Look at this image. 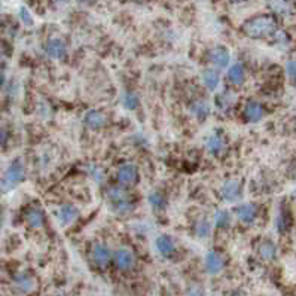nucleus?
Listing matches in <instances>:
<instances>
[{
	"label": "nucleus",
	"instance_id": "8",
	"mask_svg": "<svg viewBox=\"0 0 296 296\" xmlns=\"http://www.w3.org/2000/svg\"><path fill=\"white\" fill-rule=\"evenodd\" d=\"M224 256L216 252V250H210L209 253L206 255V269L209 274H217L224 269Z\"/></svg>",
	"mask_w": 296,
	"mask_h": 296
},
{
	"label": "nucleus",
	"instance_id": "21",
	"mask_svg": "<svg viewBox=\"0 0 296 296\" xmlns=\"http://www.w3.org/2000/svg\"><path fill=\"white\" fill-rule=\"evenodd\" d=\"M107 196H109V200H110V203H112L113 206H118V204H121V203L130 201L128 193L125 192V189H122L121 186H113V188H110L109 192H107Z\"/></svg>",
	"mask_w": 296,
	"mask_h": 296
},
{
	"label": "nucleus",
	"instance_id": "30",
	"mask_svg": "<svg viewBox=\"0 0 296 296\" xmlns=\"http://www.w3.org/2000/svg\"><path fill=\"white\" fill-rule=\"evenodd\" d=\"M19 18H21V21L26 26H33V17H32V14L26 8H21L19 9Z\"/></svg>",
	"mask_w": 296,
	"mask_h": 296
},
{
	"label": "nucleus",
	"instance_id": "25",
	"mask_svg": "<svg viewBox=\"0 0 296 296\" xmlns=\"http://www.w3.org/2000/svg\"><path fill=\"white\" fill-rule=\"evenodd\" d=\"M122 105L125 109H128V110H136L140 105V98L139 95L136 94V92H125L124 94V97H122Z\"/></svg>",
	"mask_w": 296,
	"mask_h": 296
},
{
	"label": "nucleus",
	"instance_id": "4",
	"mask_svg": "<svg viewBox=\"0 0 296 296\" xmlns=\"http://www.w3.org/2000/svg\"><path fill=\"white\" fill-rule=\"evenodd\" d=\"M118 180L122 186L136 185L139 180V171L134 164H122L118 168Z\"/></svg>",
	"mask_w": 296,
	"mask_h": 296
},
{
	"label": "nucleus",
	"instance_id": "9",
	"mask_svg": "<svg viewBox=\"0 0 296 296\" xmlns=\"http://www.w3.org/2000/svg\"><path fill=\"white\" fill-rule=\"evenodd\" d=\"M210 60L216 67L225 69V67H228L229 61H231V54L225 46H216L210 53Z\"/></svg>",
	"mask_w": 296,
	"mask_h": 296
},
{
	"label": "nucleus",
	"instance_id": "11",
	"mask_svg": "<svg viewBox=\"0 0 296 296\" xmlns=\"http://www.w3.org/2000/svg\"><path fill=\"white\" fill-rule=\"evenodd\" d=\"M235 214H237L238 220H241L243 224H253L255 219L258 217V207L252 203L243 204V206L235 209Z\"/></svg>",
	"mask_w": 296,
	"mask_h": 296
},
{
	"label": "nucleus",
	"instance_id": "15",
	"mask_svg": "<svg viewBox=\"0 0 296 296\" xmlns=\"http://www.w3.org/2000/svg\"><path fill=\"white\" fill-rule=\"evenodd\" d=\"M78 216H79V211L71 204H64L58 210V219L63 225H70L73 220H76Z\"/></svg>",
	"mask_w": 296,
	"mask_h": 296
},
{
	"label": "nucleus",
	"instance_id": "3",
	"mask_svg": "<svg viewBox=\"0 0 296 296\" xmlns=\"http://www.w3.org/2000/svg\"><path fill=\"white\" fill-rule=\"evenodd\" d=\"M113 259H115V265L121 271H130L136 263V256H134L133 250L128 249V247H119L115 252Z\"/></svg>",
	"mask_w": 296,
	"mask_h": 296
},
{
	"label": "nucleus",
	"instance_id": "27",
	"mask_svg": "<svg viewBox=\"0 0 296 296\" xmlns=\"http://www.w3.org/2000/svg\"><path fill=\"white\" fill-rule=\"evenodd\" d=\"M214 219H216V227L220 228V229H225V228L229 227V224H231V213L225 209L217 210Z\"/></svg>",
	"mask_w": 296,
	"mask_h": 296
},
{
	"label": "nucleus",
	"instance_id": "33",
	"mask_svg": "<svg viewBox=\"0 0 296 296\" xmlns=\"http://www.w3.org/2000/svg\"><path fill=\"white\" fill-rule=\"evenodd\" d=\"M2 82H3V71L0 69V85H2Z\"/></svg>",
	"mask_w": 296,
	"mask_h": 296
},
{
	"label": "nucleus",
	"instance_id": "28",
	"mask_svg": "<svg viewBox=\"0 0 296 296\" xmlns=\"http://www.w3.org/2000/svg\"><path fill=\"white\" fill-rule=\"evenodd\" d=\"M271 8H273V11H276L277 14H283V15H286L290 9H289V6H287V3L284 2V0H273L271 2Z\"/></svg>",
	"mask_w": 296,
	"mask_h": 296
},
{
	"label": "nucleus",
	"instance_id": "14",
	"mask_svg": "<svg viewBox=\"0 0 296 296\" xmlns=\"http://www.w3.org/2000/svg\"><path fill=\"white\" fill-rule=\"evenodd\" d=\"M244 118L249 122H258L263 118V107L258 102H249L244 109Z\"/></svg>",
	"mask_w": 296,
	"mask_h": 296
},
{
	"label": "nucleus",
	"instance_id": "2",
	"mask_svg": "<svg viewBox=\"0 0 296 296\" xmlns=\"http://www.w3.org/2000/svg\"><path fill=\"white\" fill-rule=\"evenodd\" d=\"M24 177H26V168L19 159H15L11 162V165L8 167V170L2 177V188L6 191L14 189L24 180Z\"/></svg>",
	"mask_w": 296,
	"mask_h": 296
},
{
	"label": "nucleus",
	"instance_id": "16",
	"mask_svg": "<svg viewBox=\"0 0 296 296\" xmlns=\"http://www.w3.org/2000/svg\"><path fill=\"white\" fill-rule=\"evenodd\" d=\"M15 286H17V289L19 292L30 293L32 290H35L36 281L30 274L22 273V274H18L17 277H15Z\"/></svg>",
	"mask_w": 296,
	"mask_h": 296
},
{
	"label": "nucleus",
	"instance_id": "38",
	"mask_svg": "<svg viewBox=\"0 0 296 296\" xmlns=\"http://www.w3.org/2000/svg\"><path fill=\"white\" fill-rule=\"evenodd\" d=\"M58 296H60V295H58Z\"/></svg>",
	"mask_w": 296,
	"mask_h": 296
},
{
	"label": "nucleus",
	"instance_id": "5",
	"mask_svg": "<svg viewBox=\"0 0 296 296\" xmlns=\"http://www.w3.org/2000/svg\"><path fill=\"white\" fill-rule=\"evenodd\" d=\"M222 196L229 201V203H235L240 200L241 196V183L237 179H229L224 185H222Z\"/></svg>",
	"mask_w": 296,
	"mask_h": 296
},
{
	"label": "nucleus",
	"instance_id": "7",
	"mask_svg": "<svg viewBox=\"0 0 296 296\" xmlns=\"http://www.w3.org/2000/svg\"><path fill=\"white\" fill-rule=\"evenodd\" d=\"M45 51L46 54L54 58V60H61V58H64L66 57V54H67V46H66V43H64V40H61V39H50L48 40V43H46V46H45Z\"/></svg>",
	"mask_w": 296,
	"mask_h": 296
},
{
	"label": "nucleus",
	"instance_id": "10",
	"mask_svg": "<svg viewBox=\"0 0 296 296\" xmlns=\"http://www.w3.org/2000/svg\"><path fill=\"white\" fill-rule=\"evenodd\" d=\"M84 122L92 130H100L107 124V116L100 110H89L84 116Z\"/></svg>",
	"mask_w": 296,
	"mask_h": 296
},
{
	"label": "nucleus",
	"instance_id": "26",
	"mask_svg": "<svg viewBox=\"0 0 296 296\" xmlns=\"http://www.w3.org/2000/svg\"><path fill=\"white\" fill-rule=\"evenodd\" d=\"M210 232H211V225H210V222L207 219H201V220L196 222V225H195V235L198 238H207L210 235Z\"/></svg>",
	"mask_w": 296,
	"mask_h": 296
},
{
	"label": "nucleus",
	"instance_id": "35",
	"mask_svg": "<svg viewBox=\"0 0 296 296\" xmlns=\"http://www.w3.org/2000/svg\"><path fill=\"white\" fill-rule=\"evenodd\" d=\"M55 2H58V3H66V2H69V0H55Z\"/></svg>",
	"mask_w": 296,
	"mask_h": 296
},
{
	"label": "nucleus",
	"instance_id": "12",
	"mask_svg": "<svg viewBox=\"0 0 296 296\" xmlns=\"http://www.w3.org/2000/svg\"><path fill=\"white\" fill-rule=\"evenodd\" d=\"M155 247H157L158 253L164 258H170L176 252L175 241L170 235H159L155 241Z\"/></svg>",
	"mask_w": 296,
	"mask_h": 296
},
{
	"label": "nucleus",
	"instance_id": "6",
	"mask_svg": "<svg viewBox=\"0 0 296 296\" xmlns=\"http://www.w3.org/2000/svg\"><path fill=\"white\" fill-rule=\"evenodd\" d=\"M92 259L98 266H107L112 259V252L105 243H95L92 245Z\"/></svg>",
	"mask_w": 296,
	"mask_h": 296
},
{
	"label": "nucleus",
	"instance_id": "37",
	"mask_svg": "<svg viewBox=\"0 0 296 296\" xmlns=\"http://www.w3.org/2000/svg\"><path fill=\"white\" fill-rule=\"evenodd\" d=\"M232 296H243V295H240V293H235V295H232Z\"/></svg>",
	"mask_w": 296,
	"mask_h": 296
},
{
	"label": "nucleus",
	"instance_id": "20",
	"mask_svg": "<svg viewBox=\"0 0 296 296\" xmlns=\"http://www.w3.org/2000/svg\"><path fill=\"white\" fill-rule=\"evenodd\" d=\"M235 102H237V94L235 92H232V91H224L222 94H219L217 95V98H216V103H217V107L222 110H227L229 109L231 106L235 105Z\"/></svg>",
	"mask_w": 296,
	"mask_h": 296
},
{
	"label": "nucleus",
	"instance_id": "32",
	"mask_svg": "<svg viewBox=\"0 0 296 296\" xmlns=\"http://www.w3.org/2000/svg\"><path fill=\"white\" fill-rule=\"evenodd\" d=\"M8 140V133L3 127H0V146H3Z\"/></svg>",
	"mask_w": 296,
	"mask_h": 296
},
{
	"label": "nucleus",
	"instance_id": "22",
	"mask_svg": "<svg viewBox=\"0 0 296 296\" xmlns=\"http://www.w3.org/2000/svg\"><path fill=\"white\" fill-rule=\"evenodd\" d=\"M26 220H27L29 227L35 228V229H39V228L43 227V222H45V219H43V213L37 209L29 210V211H27V214H26Z\"/></svg>",
	"mask_w": 296,
	"mask_h": 296
},
{
	"label": "nucleus",
	"instance_id": "29",
	"mask_svg": "<svg viewBox=\"0 0 296 296\" xmlns=\"http://www.w3.org/2000/svg\"><path fill=\"white\" fill-rule=\"evenodd\" d=\"M286 73L292 84L296 85V60H289L286 64Z\"/></svg>",
	"mask_w": 296,
	"mask_h": 296
},
{
	"label": "nucleus",
	"instance_id": "19",
	"mask_svg": "<svg viewBox=\"0 0 296 296\" xmlns=\"http://www.w3.org/2000/svg\"><path fill=\"white\" fill-rule=\"evenodd\" d=\"M203 82L209 91H214L220 84V75L216 70H204L203 71Z\"/></svg>",
	"mask_w": 296,
	"mask_h": 296
},
{
	"label": "nucleus",
	"instance_id": "34",
	"mask_svg": "<svg viewBox=\"0 0 296 296\" xmlns=\"http://www.w3.org/2000/svg\"><path fill=\"white\" fill-rule=\"evenodd\" d=\"M229 2H232V3H240V2H244V0H229Z\"/></svg>",
	"mask_w": 296,
	"mask_h": 296
},
{
	"label": "nucleus",
	"instance_id": "13",
	"mask_svg": "<svg viewBox=\"0 0 296 296\" xmlns=\"http://www.w3.org/2000/svg\"><path fill=\"white\" fill-rule=\"evenodd\" d=\"M225 147H227V141L224 139V136H220V134H211L206 140V149L211 155L222 154L225 151Z\"/></svg>",
	"mask_w": 296,
	"mask_h": 296
},
{
	"label": "nucleus",
	"instance_id": "24",
	"mask_svg": "<svg viewBox=\"0 0 296 296\" xmlns=\"http://www.w3.org/2000/svg\"><path fill=\"white\" fill-rule=\"evenodd\" d=\"M147 200H149V204L152 206V209H155L157 211H162V210H165V207H167V200H165V196L161 192H152V193H149Z\"/></svg>",
	"mask_w": 296,
	"mask_h": 296
},
{
	"label": "nucleus",
	"instance_id": "17",
	"mask_svg": "<svg viewBox=\"0 0 296 296\" xmlns=\"http://www.w3.org/2000/svg\"><path fill=\"white\" fill-rule=\"evenodd\" d=\"M258 253L263 261H273L277 256V245L273 243L271 240H263L259 243Z\"/></svg>",
	"mask_w": 296,
	"mask_h": 296
},
{
	"label": "nucleus",
	"instance_id": "31",
	"mask_svg": "<svg viewBox=\"0 0 296 296\" xmlns=\"http://www.w3.org/2000/svg\"><path fill=\"white\" fill-rule=\"evenodd\" d=\"M188 296H206V295H204V290H203L201 286L193 284V286H191V287L188 289Z\"/></svg>",
	"mask_w": 296,
	"mask_h": 296
},
{
	"label": "nucleus",
	"instance_id": "36",
	"mask_svg": "<svg viewBox=\"0 0 296 296\" xmlns=\"http://www.w3.org/2000/svg\"><path fill=\"white\" fill-rule=\"evenodd\" d=\"M284 2H292V3H296V0H284Z\"/></svg>",
	"mask_w": 296,
	"mask_h": 296
},
{
	"label": "nucleus",
	"instance_id": "18",
	"mask_svg": "<svg viewBox=\"0 0 296 296\" xmlns=\"http://www.w3.org/2000/svg\"><path fill=\"white\" fill-rule=\"evenodd\" d=\"M245 79V70H244L241 63H235L228 70V81L232 85H241Z\"/></svg>",
	"mask_w": 296,
	"mask_h": 296
},
{
	"label": "nucleus",
	"instance_id": "23",
	"mask_svg": "<svg viewBox=\"0 0 296 296\" xmlns=\"http://www.w3.org/2000/svg\"><path fill=\"white\" fill-rule=\"evenodd\" d=\"M191 112L198 119H206L210 115V105L206 100H198L191 106Z\"/></svg>",
	"mask_w": 296,
	"mask_h": 296
},
{
	"label": "nucleus",
	"instance_id": "1",
	"mask_svg": "<svg viewBox=\"0 0 296 296\" xmlns=\"http://www.w3.org/2000/svg\"><path fill=\"white\" fill-rule=\"evenodd\" d=\"M277 30V21L273 15H258L250 18L243 24V33L252 39H262L274 35Z\"/></svg>",
	"mask_w": 296,
	"mask_h": 296
}]
</instances>
